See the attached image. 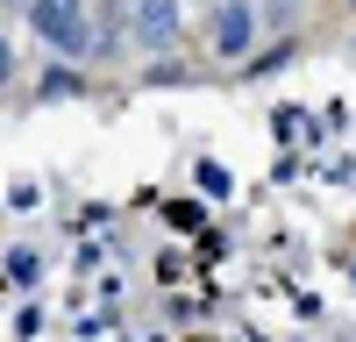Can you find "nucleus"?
<instances>
[{
  "instance_id": "1",
  "label": "nucleus",
  "mask_w": 356,
  "mask_h": 342,
  "mask_svg": "<svg viewBox=\"0 0 356 342\" xmlns=\"http://www.w3.org/2000/svg\"><path fill=\"white\" fill-rule=\"evenodd\" d=\"M29 22H36V36L57 43V50H86V15H79V0H29Z\"/></svg>"
},
{
  "instance_id": "2",
  "label": "nucleus",
  "mask_w": 356,
  "mask_h": 342,
  "mask_svg": "<svg viewBox=\"0 0 356 342\" xmlns=\"http://www.w3.org/2000/svg\"><path fill=\"white\" fill-rule=\"evenodd\" d=\"M250 43H257V8H250V0H228L221 22H214V50L221 57H243Z\"/></svg>"
},
{
  "instance_id": "3",
  "label": "nucleus",
  "mask_w": 356,
  "mask_h": 342,
  "mask_svg": "<svg viewBox=\"0 0 356 342\" xmlns=\"http://www.w3.org/2000/svg\"><path fill=\"white\" fill-rule=\"evenodd\" d=\"M136 36L143 43H171L178 36V0H143L136 8Z\"/></svg>"
},
{
  "instance_id": "4",
  "label": "nucleus",
  "mask_w": 356,
  "mask_h": 342,
  "mask_svg": "<svg viewBox=\"0 0 356 342\" xmlns=\"http://www.w3.org/2000/svg\"><path fill=\"white\" fill-rule=\"evenodd\" d=\"M200 193H207V200H228L235 186H228V171H221V164H200Z\"/></svg>"
},
{
  "instance_id": "5",
  "label": "nucleus",
  "mask_w": 356,
  "mask_h": 342,
  "mask_svg": "<svg viewBox=\"0 0 356 342\" xmlns=\"http://www.w3.org/2000/svg\"><path fill=\"white\" fill-rule=\"evenodd\" d=\"M43 93H79V72H65V65H57V72L43 79Z\"/></svg>"
},
{
  "instance_id": "6",
  "label": "nucleus",
  "mask_w": 356,
  "mask_h": 342,
  "mask_svg": "<svg viewBox=\"0 0 356 342\" xmlns=\"http://www.w3.org/2000/svg\"><path fill=\"white\" fill-rule=\"evenodd\" d=\"M15 79V50H8V36H0V86Z\"/></svg>"
},
{
  "instance_id": "7",
  "label": "nucleus",
  "mask_w": 356,
  "mask_h": 342,
  "mask_svg": "<svg viewBox=\"0 0 356 342\" xmlns=\"http://www.w3.org/2000/svg\"><path fill=\"white\" fill-rule=\"evenodd\" d=\"M349 8H356V0H349Z\"/></svg>"
}]
</instances>
